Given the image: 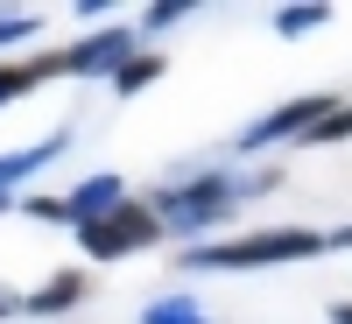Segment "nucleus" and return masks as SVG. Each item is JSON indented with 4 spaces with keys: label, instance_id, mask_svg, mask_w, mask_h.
<instances>
[{
    "label": "nucleus",
    "instance_id": "nucleus-1",
    "mask_svg": "<svg viewBox=\"0 0 352 324\" xmlns=\"http://www.w3.org/2000/svg\"><path fill=\"white\" fill-rule=\"evenodd\" d=\"M352 247V226H268V233H247V240H212V247H190L184 261L190 268H282V261H310V254H331Z\"/></svg>",
    "mask_w": 352,
    "mask_h": 324
},
{
    "label": "nucleus",
    "instance_id": "nucleus-2",
    "mask_svg": "<svg viewBox=\"0 0 352 324\" xmlns=\"http://www.w3.org/2000/svg\"><path fill=\"white\" fill-rule=\"evenodd\" d=\"M240 197H254L247 191V176H226V169H212V176H190V184H176V191H155V226H176V233H204L212 219H226Z\"/></svg>",
    "mask_w": 352,
    "mask_h": 324
},
{
    "label": "nucleus",
    "instance_id": "nucleus-3",
    "mask_svg": "<svg viewBox=\"0 0 352 324\" xmlns=\"http://www.w3.org/2000/svg\"><path fill=\"white\" fill-rule=\"evenodd\" d=\"M155 240H162V226H155L148 204H134V197L120 204V212L78 226V247L92 254V261H120V254H141V247H155Z\"/></svg>",
    "mask_w": 352,
    "mask_h": 324
},
{
    "label": "nucleus",
    "instance_id": "nucleus-4",
    "mask_svg": "<svg viewBox=\"0 0 352 324\" xmlns=\"http://www.w3.org/2000/svg\"><path fill=\"white\" fill-rule=\"evenodd\" d=\"M324 113H331V92H303V99H289V106H275V113H261V120L240 134V149L261 155V149H275V141H303Z\"/></svg>",
    "mask_w": 352,
    "mask_h": 324
},
{
    "label": "nucleus",
    "instance_id": "nucleus-5",
    "mask_svg": "<svg viewBox=\"0 0 352 324\" xmlns=\"http://www.w3.org/2000/svg\"><path fill=\"white\" fill-rule=\"evenodd\" d=\"M134 56V28H120V21H106V28H92L78 50H64L56 64H64V78H113Z\"/></svg>",
    "mask_w": 352,
    "mask_h": 324
},
{
    "label": "nucleus",
    "instance_id": "nucleus-6",
    "mask_svg": "<svg viewBox=\"0 0 352 324\" xmlns=\"http://www.w3.org/2000/svg\"><path fill=\"white\" fill-rule=\"evenodd\" d=\"M120 204H127V184H120L113 169L85 176V184L64 197V212H71V233H78V226H92V219H106V212H120Z\"/></svg>",
    "mask_w": 352,
    "mask_h": 324
},
{
    "label": "nucleus",
    "instance_id": "nucleus-7",
    "mask_svg": "<svg viewBox=\"0 0 352 324\" xmlns=\"http://www.w3.org/2000/svg\"><path fill=\"white\" fill-rule=\"evenodd\" d=\"M64 141H71V134H50V141H28V149L0 155V204H8V191L21 184L28 169H50V155H64Z\"/></svg>",
    "mask_w": 352,
    "mask_h": 324
},
{
    "label": "nucleus",
    "instance_id": "nucleus-8",
    "mask_svg": "<svg viewBox=\"0 0 352 324\" xmlns=\"http://www.w3.org/2000/svg\"><path fill=\"white\" fill-rule=\"evenodd\" d=\"M43 78H64V64H56V56H36V64H0V106H14L21 92H36Z\"/></svg>",
    "mask_w": 352,
    "mask_h": 324
},
{
    "label": "nucleus",
    "instance_id": "nucleus-9",
    "mask_svg": "<svg viewBox=\"0 0 352 324\" xmlns=\"http://www.w3.org/2000/svg\"><path fill=\"white\" fill-rule=\"evenodd\" d=\"M85 296V275L78 268H64V275H50L43 289H36V296H21V310H36V317H50V310H71Z\"/></svg>",
    "mask_w": 352,
    "mask_h": 324
},
{
    "label": "nucleus",
    "instance_id": "nucleus-10",
    "mask_svg": "<svg viewBox=\"0 0 352 324\" xmlns=\"http://www.w3.org/2000/svg\"><path fill=\"white\" fill-rule=\"evenodd\" d=\"M324 21H331L324 0H303V8H282V14H275V36L296 43V36H310V28H324Z\"/></svg>",
    "mask_w": 352,
    "mask_h": 324
},
{
    "label": "nucleus",
    "instance_id": "nucleus-11",
    "mask_svg": "<svg viewBox=\"0 0 352 324\" xmlns=\"http://www.w3.org/2000/svg\"><path fill=\"white\" fill-rule=\"evenodd\" d=\"M162 78V56H148V50H134L120 71H113V92H141V85H155Z\"/></svg>",
    "mask_w": 352,
    "mask_h": 324
},
{
    "label": "nucleus",
    "instance_id": "nucleus-12",
    "mask_svg": "<svg viewBox=\"0 0 352 324\" xmlns=\"http://www.w3.org/2000/svg\"><path fill=\"white\" fill-rule=\"evenodd\" d=\"M141 324H212V317H204L190 296H162V303H148V310H141Z\"/></svg>",
    "mask_w": 352,
    "mask_h": 324
},
{
    "label": "nucleus",
    "instance_id": "nucleus-13",
    "mask_svg": "<svg viewBox=\"0 0 352 324\" xmlns=\"http://www.w3.org/2000/svg\"><path fill=\"white\" fill-rule=\"evenodd\" d=\"M303 141H310V149H331V141H352V106H331V113H324V120H317V127H310Z\"/></svg>",
    "mask_w": 352,
    "mask_h": 324
},
{
    "label": "nucleus",
    "instance_id": "nucleus-14",
    "mask_svg": "<svg viewBox=\"0 0 352 324\" xmlns=\"http://www.w3.org/2000/svg\"><path fill=\"white\" fill-rule=\"evenodd\" d=\"M190 8H197V0H155V8L141 14V28H155V36H162V28H176V21H184Z\"/></svg>",
    "mask_w": 352,
    "mask_h": 324
},
{
    "label": "nucleus",
    "instance_id": "nucleus-15",
    "mask_svg": "<svg viewBox=\"0 0 352 324\" xmlns=\"http://www.w3.org/2000/svg\"><path fill=\"white\" fill-rule=\"evenodd\" d=\"M21 212H28V219H50V226H71L64 197H43V191H36V197H21Z\"/></svg>",
    "mask_w": 352,
    "mask_h": 324
},
{
    "label": "nucleus",
    "instance_id": "nucleus-16",
    "mask_svg": "<svg viewBox=\"0 0 352 324\" xmlns=\"http://www.w3.org/2000/svg\"><path fill=\"white\" fill-rule=\"evenodd\" d=\"M36 36V14H0V43H28Z\"/></svg>",
    "mask_w": 352,
    "mask_h": 324
},
{
    "label": "nucleus",
    "instance_id": "nucleus-17",
    "mask_svg": "<svg viewBox=\"0 0 352 324\" xmlns=\"http://www.w3.org/2000/svg\"><path fill=\"white\" fill-rule=\"evenodd\" d=\"M331 324H352V303H331Z\"/></svg>",
    "mask_w": 352,
    "mask_h": 324
},
{
    "label": "nucleus",
    "instance_id": "nucleus-18",
    "mask_svg": "<svg viewBox=\"0 0 352 324\" xmlns=\"http://www.w3.org/2000/svg\"><path fill=\"white\" fill-rule=\"evenodd\" d=\"M0 310H21V296H0Z\"/></svg>",
    "mask_w": 352,
    "mask_h": 324
}]
</instances>
